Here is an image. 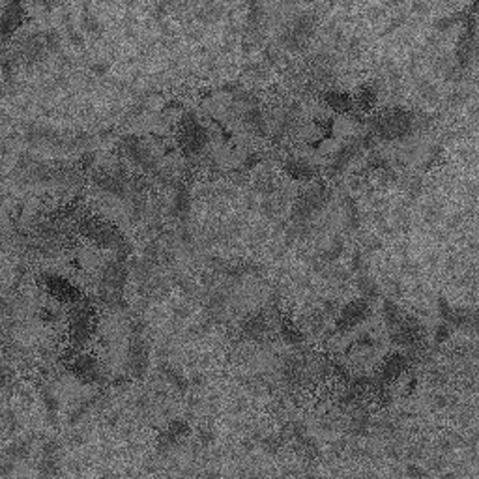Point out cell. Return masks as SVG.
I'll list each match as a JSON object with an SVG mask.
<instances>
[{"label":"cell","instance_id":"6da1fadb","mask_svg":"<svg viewBox=\"0 0 479 479\" xmlns=\"http://www.w3.org/2000/svg\"><path fill=\"white\" fill-rule=\"evenodd\" d=\"M129 277V268H127L126 260L113 259L107 262L105 266L101 268L100 273V299L101 304L111 309H120L124 306L122 299V290L127 283Z\"/></svg>","mask_w":479,"mask_h":479},{"label":"cell","instance_id":"7a4b0ae2","mask_svg":"<svg viewBox=\"0 0 479 479\" xmlns=\"http://www.w3.org/2000/svg\"><path fill=\"white\" fill-rule=\"evenodd\" d=\"M81 231L87 236L90 242H94L96 246L103 247V249H111L116 255H127L131 251V246L126 240V236L120 233L118 228H114L109 223H101V221H87L81 225Z\"/></svg>","mask_w":479,"mask_h":479},{"label":"cell","instance_id":"3957f363","mask_svg":"<svg viewBox=\"0 0 479 479\" xmlns=\"http://www.w3.org/2000/svg\"><path fill=\"white\" fill-rule=\"evenodd\" d=\"M328 202H330V191L326 186L317 184V186L309 187L306 193L299 195L298 200L294 202L292 223L294 225H307L326 208Z\"/></svg>","mask_w":479,"mask_h":479},{"label":"cell","instance_id":"277c9868","mask_svg":"<svg viewBox=\"0 0 479 479\" xmlns=\"http://www.w3.org/2000/svg\"><path fill=\"white\" fill-rule=\"evenodd\" d=\"M416 127V118L412 113L403 111V109H392L382 116L376 118L373 124L374 134L379 135L380 139L395 140L403 139L406 135H410Z\"/></svg>","mask_w":479,"mask_h":479},{"label":"cell","instance_id":"5b68a950","mask_svg":"<svg viewBox=\"0 0 479 479\" xmlns=\"http://www.w3.org/2000/svg\"><path fill=\"white\" fill-rule=\"evenodd\" d=\"M127 373L135 380L145 379L150 367V348H148L147 341L142 337V330L140 326H135L131 332V339L127 345V358H126Z\"/></svg>","mask_w":479,"mask_h":479},{"label":"cell","instance_id":"8992f818","mask_svg":"<svg viewBox=\"0 0 479 479\" xmlns=\"http://www.w3.org/2000/svg\"><path fill=\"white\" fill-rule=\"evenodd\" d=\"M369 317H371V301L365 298L352 299L337 311L335 328L341 333L350 332L354 328H358L359 324H363Z\"/></svg>","mask_w":479,"mask_h":479},{"label":"cell","instance_id":"52a82bcc","mask_svg":"<svg viewBox=\"0 0 479 479\" xmlns=\"http://www.w3.org/2000/svg\"><path fill=\"white\" fill-rule=\"evenodd\" d=\"M94 330V313L92 309L85 304H81L70 315V337L72 343L83 346L90 339Z\"/></svg>","mask_w":479,"mask_h":479},{"label":"cell","instance_id":"ba28073f","mask_svg":"<svg viewBox=\"0 0 479 479\" xmlns=\"http://www.w3.org/2000/svg\"><path fill=\"white\" fill-rule=\"evenodd\" d=\"M208 145V131L200 126L197 118H186L182 124V147L186 153H199Z\"/></svg>","mask_w":479,"mask_h":479},{"label":"cell","instance_id":"9c48e42d","mask_svg":"<svg viewBox=\"0 0 479 479\" xmlns=\"http://www.w3.org/2000/svg\"><path fill=\"white\" fill-rule=\"evenodd\" d=\"M365 147V137H363V139H350L348 142H345V145L335 152L332 163L328 165V174H330V176H339V174L345 173L346 167L352 163V160L358 156L359 150Z\"/></svg>","mask_w":479,"mask_h":479},{"label":"cell","instance_id":"30bf717a","mask_svg":"<svg viewBox=\"0 0 479 479\" xmlns=\"http://www.w3.org/2000/svg\"><path fill=\"white\" fill-rule=\"evenodd\" d=\"M70 369H72V373H74L83 384H96V382H100L101 376H103V374H101L100 363H98L92 356H88V354H77V356L72 359Z\"/></svg>","mask_w":479,"mask_h":479},{"label":"cell","instance_id":"8fae6325","mask_svg":"<svg viewBox=\"0 0 479 479\" xmlns=\"http://www.w3.org/2000/svg\"><path fill=\"white\" fill-rule=\"evenodd\" d=\"M189 434V425L184 419H173L171 423H167V427L161 431L158 436V449L160 451H171L173 447H176Z\"/></svg>","mask_w":479,"mask_h":479},{"label":"cell","instance_id":"7c38bea8","mask_svg":"<svg viewBox=\"0 0 479 479\" xmlns=\"http://www.w3.org/2000/svg\"><path fill=\"white\" fill-rule=\"evenodd\" d=\"M122 148H124V153H126L129 160L134 161L135 165H139L140 169H147V171H153L156 169V161H153V156L150 153L145 142L137 137H127L122 142Z\"/></svg>","mask_w":479,"mask_h":479},{"label":"cell","instance_id":"4fadbf2b","mask_svg":"<svg viewBox=\"0 0 479 479\" xmlns=\"http://www.w3.org/2000/svg\"><path fill=\"white\" fill-rule=\"evenodd\" d=\"M406 369H408V358H406L405 354H399V352L390 354V356L384 359L382 367H380V373H379L380 382H382V384L395 382L399 376H403V374L406 373Z\"/></svg>","mask_w":479,"mask_h":479},{"label":"cell","instance_id":"5bb4252c","mask_svg":"<svg viewBox=\"0 0 479 479\" xmlns=\"http://www.w3.org/2000/svg\"><path fill=\"white\" fill-rule=\"evenodd\" d=\"M38 470H40L41 476H56L60 472V447L56 442L43 444Z\"/></svg>","mask_w":479,"mask_h":479},{"label":"cell","instance_id":"9a60e30c","mask_svg":"<svg viewBox=\"0 0 479 479\" xmlns=\"http://www.w3.org/2000/svg\"><path fill=\"white\" fill-rule=\"evenodd\" d=\"M266 332H268L266 315L260 313V311L251 313L249 317L244 319V322H242V333L246 335L247 339L259 341L266 335Z\"/></svg>","mask_w":479,"mask_h":479},{"label":"cell","instance_id":"2e32d148","mask_svg":"<svg viewBox=\"0 0 479 479\" xmlns=\"http://www.w3.org/2000/svg\"><path fill=\"white\" fill-rule=\"evenodd\" d=\"M244 124H246L247 129H249L251 134L260 135V137H262V135H266L268 131L264 114H262V111H260L257 105H251L249 109H247L246 113H244Z\"/></svg>","mask_w":479,"mask_h":479},{"label":"cell","instance_id":"e0dca14e","mask_svg":"<svg viewBox=\"0 0 479 479\" xmlns=\"http://www.w3.org/2000/svg\"><path fill=\"white\" fill-rule=\"evenodd\" d=\"M47 288L51 290V292L56 296V298L60 299H74L77 298V290H75L74 286L70 285V283H66L64 279H60V277H56V275H51V277H47Z\"/></svg>","mask_w":479,"mask_h":479},{"label":"cell","instance_id":"ac0fdd59","mask_svg":"<svg viewBox=\"0 0 479 479\" xmlns=\"http://www.w3.org/2000/svg\"><path fill=\"white\" fill-rule=\"evenodd\" d=\"M160 373H161V379L165 380L169 386L174 387L176 392H180V393L187 392L189 382H187V379L184 376V374L180 373L178 369H174V367H171V365H161Z\"/></svg>","mask_w":479,"mask_h":479},{"label":"cell","instance_id":"d6986e66","mask_svg":"<svg viewBox=\"0 0 479 479\" xmlns=\"http://www.w3.org/2000/svg\"><path fill=\"white\" fill-rule=\"evenodd\" d=\"M285 171L294 180H309L315 174V169L306 160H288L285 163Z\"/></svg>","mask_w":479,"mask_h":479},{"label":"cell","instance_id":"ffe728a7","mask_svg":"<svg viewBox=\"0 0 479 479\" xmlns=\"http://www.w3.org/2000/svg\"><path fill=\"white\" fill-rule=\"evenodd\" d=\"M281 337H283V341H285L286 345L292 346L304 345V341H306L304 332H301L294 322H290V320H283V322H281Z\"/></svg>","mask_w":479,"mask_h":479},{"label":"cell","instance_id":"44dd1931","mask_svg":"<svg viewBox=\"0 0 479 479\" xmlns=\"http://www.w3.org/2000/svg\"><path fill=\"white\" fill-rule=\"evenodd\" d=\"M358 290H359V294H361V298H365V299H374V298H379V294H380V286H379V283L371 277V275H365V273H359V277H358Z\"/></svg>","mask_w":479,"mask_h":479},{"label":"cell","instance_id":"7402d4cb","mask_svg":"<svg viewBox=\"0 0 479 479\" xmlns=\"http://www.w3.org/2000/svg\"><path fill=\"white\" fill-rule=\"evenodd\" d=\"M382 317H384L387 330H392V328L397 326L401 322V319H403V311H401L399 306H397L393 299L387 298L384 299V304H382Z\"/></svg>","mask_w":479,"mask_h":479},{"label":"cell","instance_id":"603a6c76","mask_svg":"<svg viewBox=\"0 0 479 479\" xmlns=\"http://www.w3.org/2000/svg\"><path fill=\"white\" fill-rule=\"evenodd\" d=\"M173 210L174 215H176L178 220H186L187 215H189V212H191V199H189L186 189H178V193L174 197Z\"/></svg>","mask_w":479,"mask_h":479},{"label":"cell","instance_id":"cb8c5ba5","mask_svg":"<svg viewBox=\"0 0 479 479\" xmlns=\"http://www.w3.org/2000/svg\"><path fill=\"white\" fill-rule=\"evenodd\" d=\"M369 427H371V418H369V414L363 412V410L354 414L352 421H350V429H352L354 434L363 436V434L369 431Z\"/></svg>","mask_w":479,"mask_h":479},{"label":"cell","instance_id":"d4e9b609","mask_svg":"<svg viewBox=\"0 0 479 479\" xmlns=\"http://www.w3.org/2000/svg\"><path fill=\"white\" fill-rule=\"evenodd\" d=\"M343 251H345V242L341 238H333L332 242H330V246L322 251V260L324 262H333V260H337L343 255Z\"/></svg>","mask_w":479,"mask_h":479},{"label":"cell","instance_id":"484cf974","mask_svg":"<svg viewBox=\"0 0 479 479\" xmlns=\"http://www.w3.org/2000/svg\"><path fill=\"white\" fill-rule=\"evenodd\" d=\"M328 103H330V107H333L335 111H348L350 107H352V101H350V98L348 96H345V94L341 92H330L326 96Z\"/></svg>","mask_w":479,"mask_h":479},{"label":"cell","instance_id":"4316f807","mask_svg":"<svg viewBox=\"0 0 479 479\" xmlns=\"http://www.w3.org/2000/svg\"><path fill=\"white\" fill-rule=\"evenodd\" d=\"M345 217L350 231H356L359 226V210L352 199H346L345 202Z\"/></svg>","mask_w":479,"mask_h":479},{"label":"cell","instance_id":"83f0119b","mask_svg":"<svg viewBox=\"0 0 479 479\" xmlns=\"http://www.w3.org/2000/svg\"><path fill=\"white\" fill-rule=\"evenodd\" d=\"M41 399H43V406H45V412L49 414V418H51V421H54V418H56V414H58V410H60L58 397H56V395H54V393H51V392H43V395H41Z\"/></svg>","mask_w":479,"mask_h":479},{"label":"cell","instance_id":"f1b7e54d","mask_svg":"<svg viewBox=\"0 0 479 479\" xmlns=\"http://www.w3.org/2000/svg\"><path fill=\"white\" fill-rule=\"evenodd\" d=\"M449 335H451V330H449V324H446V322H442V324L434 330V341H436L438 345L446 343V341L449 339Z\"/></svg>","mask_w":479,"mask_h":479},{"label":"cell","instance_id":"f546056e","mask_svg":"<svg viewBox=\"0 0 479 479\" xmlns=\"http://www.w3.org/2000/svg\"><path fill=\"white\" fill-rule=\"evenodd\" d=\"M405 473L408 476V478H423V476H427V472L421 468L419 465H408L406 466V470H405Z\"/></svg>","mask_w":479,"mask_h":479},{"label":"cell","instance_id":"4dcf8cb0","mask_svg":"<svg viewBox=\"0 0 479 479\" xmlns=\"http://www.w3.org/2000/svg\"><path fill=\"white\" fill-rule=\"evenodd\" d=\"M41 319L45 320V322H54V320H58V311L53 309V307H45L41 311Z\"/></svg>","mask_w":479,"mask_h":479},{"label":"cell","instance_id":"1f68e13d","mask_svg":"<svg viewBox=\"0 0 479 479\" xmlns=\"http://www.w3.org/2000/svg\"><path fill=\"white\" fill-rule=\"evenodd\" d=\"M10 382V369L8 367H0V390H4Z\"/></svg>","mask_w":479,"mask_h":479}]
</instances>
